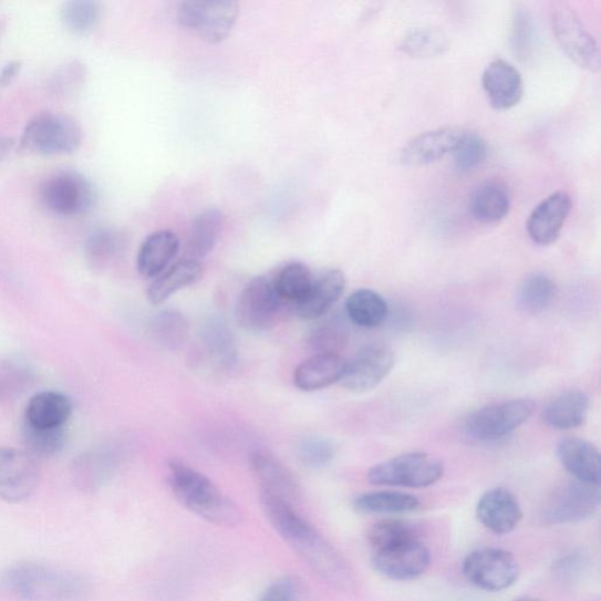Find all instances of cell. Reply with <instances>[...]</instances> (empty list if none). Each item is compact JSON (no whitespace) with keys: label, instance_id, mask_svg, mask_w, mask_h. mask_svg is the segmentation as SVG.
Here are the masks:
<instances>
[{"label":"cell","instance_id":"cell-2","mask_svg":"<svg viewBox=\"0 0 601 601\" xmlns=\"http://www.w3.org/2000/svg\"><path fill=\"white\" fill-rule=\"evenodd\" d=\"M168 484L183 506L203 519L222 528L241 525L243 514L206 475L178 458L168 462Z\"/></svg>","mask_w":601,"mask_h":601},{"label":"cell","instance_id":"cell-10","mask_svg":"<svg viewBox=\"0 0 601 601\" xmlns=\"http://www.w3.org/2000/svg\"><path fill=\"white\" fill-rule=\"evenodd\" d=\"M462 570L469 583L487 592L511 588L519 576L514 555L500 549H481L469 553L463 561Z\"/></svg>","mask_w":601,"mask_h":601},{"label":"cell","instance_id":"cell-28","mask_svg":"<svg viewBox=\"0 0 601 601\" xmlns=\"http://www.w3.org/2000/svg\"><path fill=\"white\" fill-rule=\"evenodd\" d=\"M201 277L200 262L184 259L168 267L163 274L155 278L147 290V299L153 305H159L179 290L198 282Z\"/></svg>","mask_w":601,"mask_h":601},{"label":"cell","instance_id":"cell-4","mask_svg":"<svg viewBox=\"0 0 601 601\" xmlns=\"http://www.w3.org/2000/svg\"><path fill=\"white\" fill-rule=\"evenodd\" d=\"M444 475V465L426 453H410L374 465L367 480L374 486L422 489L434 486Z\"/></svg>","mask_w":601,"mask_h":601},{"label":"cell","instance_id":"cell-27","mask_svg":"<svg viewBox=\"0 0 601 601\" xmlns=\"http://www.w3.org/2000/svg\"><path fill=\"white\" fill-rule=\"evenodd\" d=\"M73 411L71 400L61 393L43 392L28 403L25 422L39 428H64Z\"/></svg>","mask_w":601,"mask_h":601},{"label":"cell","instance_id":"cell-30","mask_svg":"<svg viewBox=\"0 0 601 601\" xmlns=\"http://www.w3.org/2000/svg\"><path fill=\"white\" fill-rule=\"evenodd\" d=\"M345 313L355 325L373 329L386 320L390 307L374 290L359 289L346 299Z\"/></svg>","mask_w":601,"mask_h":601},{"label":"cell","instance_id":"cell-46","mask_svg":"<svg viewBox=\"0 0 601 601\" xmlns=\"http://www.w3.org/2000/svg\"><path fill=\"white\" fill-rule=\"evenodd\" d=\"M19 69H21V65L18 63H10L7 65L2 73H0V84L7 85L11 83L13 77L17 75Z\"/></svg>","mask_w":601,"mask_h":601},{"label":"cell","instance_id":"cell-40","mask_svg":"<svg viewBox=\"0 0 601 601\" xmlns=\"http://www.w3.org/2000/svg\"><path fill=\"white\" fill-rule=\"evenodd\" d=\"M187 332V322L177 310H164V312L155 317L152 323L154 338L170 349H176L183 344Z\"/></svg>","mask_w":601,"mask_h":601},{"label":"cell","instance_id":"cell-22","mask_svg":"<svg viewBox=\"0 0 601 601\" xmlns=\"http://www.w3.org/2000/svg\"><path fill=\"white\" fill-rule=\"evenodd\" d=\"M345 284V277L340 269L324 271L318 279H314L309 294L297 305L298 315L305 321L322 318L341 299Z\"/></svg>","mask_w":601,"mask_h":601},{"label":"cell","instance_id":"cell-33","mask_svg":"<svg viewBox=\"0 0 601 601\" xmlns=\"http://www.w3.org/2000/svg\"><path fill=\"white\" fill-rule=\"evenodd\" d=\"M25 450L34 459H46L60 455L66 445L65 428H39L25 422L22 428Z\"/></svg>","mask_w":601,"mask_h":601},{"label":"cell","instance_id":"cell-44","mask_svg":"<svg viewBox=\"0 0 601 601\" xmlns=\"http://www.w3.org/2000/svg\"><path fill=\"white\" fill-rule=\"evenodd\" d=\"M120 239L110 229H100L93 232L87 242L89 258L95 265L106 263L118 250Z\"/></svg>","mask_w":601,"mask_h":601},{"label":"cell","instance_id":"cell-25","mask_svg":"<svg viewBox=\"0 0 601 601\" xmlns=\"http://www.w3.org/2000/svg\"><path fill=\"white\" fill-rule=\"evenodd\" d=\"M589 410L590 398L584 392L569 391L547 404L541 419L555 431H572L586 423Z\"/></svg>","mask_w":601,"mask_h":601},{"label":"cell","instance_id":"cell-23","mask_svg":"<svg viewBox=\"0 0 601 601\" xmlns=\"http://www.w3.org/2000/svg\"><path fill=\"white\" fill-rule=\"evenodd\" d=\"M180 247V240L173 231L152 232L138 253L137 267L141 276L145 279L158 278L178 257Z\"/></svg>","mask_w":601,"mask_h":601},{"label":"cell","instance_id":"cell-38","mask_svg":"<svg viewBox=\"0 0 601 601\" xmlns=\"http://www.w3.org/2000/svg\"><path fill=\"white\" fill-rule=\"evenodd\" d=\"M449 48L447 35L437 30H415L403 39L401 49L416 58H428L443 53Z\"/></svg>","mask_w":601,"mask_h":601},{"label":"cell","instance_id":"cell-17","mask_svg":"<svg viewBox=\"0 0 601 601\" xmlns=\"http://www.w3.org/2000/svg\"><path fill=\"white\" fill-rule=\"evenodd\" d=\"M571 208V198L563 190L556 191L542 200L533 209L527 224L532 241L540 246L556 242L569 218Z\"/></svg>","mask_w":601,"mask_h":601},{"label":"cell","instance_id":"cell-18","mask_svg":"<svg viewBox=\"0 0 601 601\" xmlns=\"http://www.w3.org/2000/svg\"><path fill=\"white\" fill-rule=\"evenodd\" d=\"M476 516L481 526L502 536L512 532L519 526L522 511L517 497L510 490L495 488L479 498Z\"/></svg>","mask_w":601,"mask_h":601},{"label":"cell","instance_id":"cell-24","mask_svg":"<svg viewBox=\"0 0 601 601\" xmlns=\"http://www.w3.org/2000/svg\"><path fill=\"white\" fill-rule=\"evenodd\" d=\"M346 362L338 354H315L294 372V384L302 392H318L341 382Z\"/></svg>","mask_w":601,"mask_h":601},{"label":"cell","instance_id":"cell-31","mask_svg":"<svg viewBox=\"0 0 601 601\" xmlns=\"http://www.w3.org/2000/svg\"><path fill=\"white\" fill-rule=\"evenodd\" d=\"M201 336L207 354L215 363L225 371L236 367L238 364L236 340L222 320L210 319L206 322Z\"/></svg>","mask_w":601,"mask_h":601},{"label":"cell","instance_id":"cell-19","mask_svg":"<svg viewBox=\"0 0 601 601\" xmlns=\"http://www.w3.org/2000/svg\"><path fill=\"white\" fill-rule=\"evenodd\" d=\"M250 468L261 484V491L277 496L290 504L300 497V488L293 473L273 454L257 450L249 457Z\"/></svg>","mask_w":601,"mask_h":601},{"label":"cell","instance_id":"cell-11","mask_svg":"<svg viewBox=\"0 0 601 601\" xmlns=\"http://www.w3.org/2000/svg\"><path fill=\"white\" fill-rule=\"evenodd\" d=\"M281 302L273 280L265 277L251 280L239 296L237 321L249 333L267 332L277 322Z\"/></svg>","mask_w":601,"mask_h":601},{"label":"cell","instance_id":"cell-5","mask_svg":"<svg viewBox=\"0 0 601 601\" xmlns=\"http://www.w3.org/2000/svg\"><path fill=\"white\" fill-rule=\"evenodd\" d=\"M82 139V127L71 116L48 112L38 114L27 125L21 148L42 155L66 154L80 147Z\"/></svg>","mask_w":601,"mask_h":601},{"label":"cell","instance_id":"cell-35","mask_svg":"<svg viewBox=\"0 0 601 601\" xmlns=\"http://www.w3.org/2000/svg\"><path fill=\"white\" fill-rule=\"evenodd\" d=\"M557 297V287L546 274H533L526 279L518 292V304L528 314L546 312Z\"/></svg>","mask_w":601,"mask_h":601},{"label":"cell","instance_id":"cell-16","mask_svg":"<svg viewBox=\"0 0 601 601\" xmlns=\"http://www.w3.org/2000/svg\"><path fill=\"white\" fill-rule=\"evenodd\" d=\"M467 133L460 127H443L423 133L406 144L401 160L406 166L431 165L454 153Z\"/></svg>","mask_w":601,"mask_h":601},{"label":"cell","instance_id":"cell-6","mask_svg":"<svg viewBox=\"0 0 601 601\" xmlns=\"http://www.w3.org/2000/svg\"><path fill=\"white\" fill-rule=\"evenodd\" d=\"M536 403L518 398L483 406L465 423L467 434L478 442H494L509 436L535 414Z\"/></svg>","mask_w":601,"mask_h":601},{"label":"cell","instance_id":"cell-3","mask_svg":"<svg viewBox=\"0 0 601 601\" xmlns=\"http://www.w3.org/2000/svg\"><path fill=\"white\" fill-rule=\"evenodd\" d=\"M2 584L24 601H75L89 592L83 576L32 561L9 568L2 576Z\"/></svg>","mask_w":601,"mask_h":601},{"label":"cell","instance_id":"cell-47","mask_svg":"<svg viewBox=\"0 0 601 601\" xmlns=\"http://www.w3.org/2000/svg\"><path fill=\"white\" fill-rule=\"evenodd\" d=\"M13 144L14 143L12 139H0V159H3L7 157V155L13 148Z\"/></svg>","mask_w":601,"mask_h":601},{"label":"cell","instance_id":"cell-29","mask_svg":"<svg viewBox=\"0 0 601 601\" xmlns=\"http://www.w3.org/2000/svg\"><path fill=\"white\" fill-rule=\"evenodd\" d=\"M511 198L509 189L499 182L480 184L473 193L470 210L481 224H497L509 215Z\"/></svg>","mask_w":601,"mask_h":601},{"label":"cell","instance_id":"cell-14","mask_svg":"<svg viewBox=\"0 0 601 601\" xmlns=\"http://www.w3.org/2000/svg\"><path fill=\"white\" fill-rule=\"evenodd\" d=\"M41 481L37 459L24 450L0 447V500L21 502Z\"/></svg>","mask_w":601,"mask_h":601},{"label":"cell","instance_id":"cell-7","mask_svg":"<svg viewBox=\"0 0 601 601\" xmlns=\"http://www.w3.org/2000/svg\"><path fill=\"white\" fill-rule=\"evenodd\" d=\"M239 17L236 2L190 0L178 8L179 24L209 44H219L235 29Z\"/></svg>","mask_w":601,"mask_h":601},{"label":"cell","instance_id":"cell-43","mask_svg":"<svg viewBox=\"0 0 601 601\" xmlns=\"http://www.w3.org/2000/svg\"><path fill=\"white\" fill-rule=\"evenodd\" d=\"M455 165L460 172H469L488 157V146L478 134L467 133L459 146L455 149Z\"/></svg>","mask_w":601,"mask_h":601},{"label":"cell","instance_id":"cell-26","mask_svg":"<svg viewBox=\"0 0 601 601\" xmlns=\"http://www.w3.org/2000/svg\"><path fill=\"white\" fill-rule=\"evenodd\" d=\"M224 227V215L218 208H207L193 220L185 253L188 260L199 262L216 248Z\"/></svg>","mask_w":601,"mask_h":601},{"label":"cell","instance_id":"cell-36","mask_svg":"<svg viewBox=\"0 0 601 601\" xmlns=\"http://www.w3.org/2000/svg\"><path fill=\"white\" fill-rule=\"evenodd\" d=\"M375 551L402 545V542L419 539L414 526L400 519H385L375 525L370 535Z\"/></svg>","mask_w":601,"mask_h":601},{"label":"cell","instance_id":"cell-48","mask_svg":"<svg viewBox=\"0 0 601 601\" xmlns=\"http://www.w3.org/2000/svg\"><path fill=\"white\" fill-rule=\"evenodd\" d=\"M515 601H545V600L532 598V597H522V598L516 599Z\"/></svg>","mask_w":601,"mask_h":601},{"label":"cell","instance_id":"cell-8","mask_svg":"<svg viewBox=\"0 0 601 601\" xmlns=\"http://www.w3.org/2000/svg\"><path fill=\"white\" fill-rule=\"evenodd\" d=\"M45 207L62 217L90 213L96 203L93 185L80 173L60 172L50 177L41 189Z\"/></svg>","mask_w":601,"mask_h":601},{"label":"cell","instance_id":"cell-1","mask_svg":"<svg viewBox=\"0 0 601 601\" xmlns=\"http://www.w3.org/2000/svg\"><path fill=\"white\" fill-rule=\"evenodd\" d=\"M261 504L270 525L327 584L340 591L354 590L351 567L331 542L298 514L293 504L263 491Z\"/></svg>","mask_w":601,"mask_h":601},{"label":"cell","instance_id":"cell-12","mask_svg":"<svg viewBox=\"0 0 601 601\" xmlns=\"http://www.w3.org/2000/svg\"><path fill=\"white\" fill-rule=\"evenodd\" d=\"M395 363V352L390 345L367 344L346 363L341 383L354 393L371 392L392 373Z\"/></svg>","mask_w":601,"mask_h":601},{"label":"cell","instance_id":"cell-42","mask_svg":"<svg viewBox=\"0 0 601 601\" xmlns=\"http://www.w3.org/2000/svg\"><path fill=\"white\" fill-rule=\"evenodd\" d=\"M535 25L526 9L516 10L512 18L510 45L514 54L521 62H527L535 50Z\"/></svg>","mask_w":601,"mask_h":601},{"label":"cell","instance_id":"cell-15","mask_svg":"<svg viewBox=\"0 0 601 601\" xmlns=\"http://www.w3.org/2000/svg\"><path fill=\"white\" fill-rule=\"evenodd\" d=\"M372 564L381 576L393 580H412L432 566V553L419 539L375 551Z\"/></svg>","mask_w":601,"mask_h":601},{"label":"cell","instance_id":"cell-21","mask_svg":"<svg viewBox=\"0 0 601 601\" xmlns=\"http://www.w3.org/2000/svg\"><path fill=\"white\" fill-rule=\"evenodd\" d=\"M557 455L561 465L576 480L599 486L601 460L599 450L592 443L580 438L561 441Z\"/></svg>","mask_w":601,"mask_h":601},{"label":"cell","instance_id":"cell-20","mask_svg":"<svg viewBox=\"0 0 601 601\" xmlns=\"http://www.w3.org/2000/svg\"><path fill=\"white\" fill-rule=\"evenodd\" d=\"M481 83L491 106L496 110L516 106L525 92L518 70L502 60H496L488 65L483 73Z\"/></svg>","mask_w":601,"mask_h":601},{"label":"cell","instance_id":"cell-9","mask_svg":"<svg viewBox=\"0 0 601 601\" xmlns=\"http://www.w3.org/2000/svg\"><path fill=\"white\" fill-rule=\"evenodd\" d=\"M556 41L571 61L591 72L600 68V53L594 38L566 3H557L551 13Z\"/></svg>","mask_w":601,"mask_h":601},{"label":"cell","instance_id":"cell-34","mask_svg":"<svg viewBox=\"0 0 601 601\" xmlns=\"http://www.w3.org/2000/svg\"><path fill=\"white\" fill-rule=\"evenodd\" d=\"M273 281L281 301L297 307L309 294L314 278L307 266L293 262L283 267Z\"/></svg>","mask_w":601,"mask_h":601},{"label":"cell","instance_id":"cell-45","mask_svg":"<svg viewBox=\"0 0 601 601\" xmlns=\"http://www.w3.org/2000/svg\"><path fill=\"white\" fill-rule=\"evenodd\" d=\"M298 591L294 578L286 576L271 583L259 601H294Z\"/></svg>","mask_w":601,"mask_h":601},{"label":"cell","instance_id":"cell-13","mask_svg":"<svg viewBox=\"0 0 601 601\" xmlns=\"http://www.w3.org/2000/svg\"><path fill=\"white\" fill-rule=\"evenodd\" d=\"M599 506V486L574 480L552 494L542 510V518L550 525H569L593 516Z\"/></svg>","mask_w":601,"mask_h":601},{"label":"cell","instance_id":"cell-32","mask_svg":"<svg viewBox=\"0 0 601 601\" xmlns=\"http://www.w3.org/2000/svg\"><path fill=\"white\" fill-rule=\"evenodd\" d=\"M421 507L417 497L398 491H376L360 495L354 509L363 515H396L416 511Z\"/></svg>","mask_w":601,"mask_h":601},{"label":"cell","instance_id":"cell-41","mask_svg":"<svg viewBox=\"0 0 601 601\" xmlns=\"http://www.w3.org/2000/svg\"><path fill=\"white\" fill-rule=\"evenodd\" d=\"M299 460L309 469H322L331 464L336 455L332 441L321 436L303 437L297 447Z\"/></svg>","mask_w":601,"mask_h":601},{"label":"cell","instance_id":"cell-37","mask_svg":"<svg viewBox=\"0 0 601 601\" xmlns=\"http://www.w3.org/2000/svg\"><path fill=\"white\" fill-rule=\"evenodd\" d=\"M349 333L338 319L321 322L309 336V345L315 354H338L348 343Z\"/></svg>","mask_w":601,"mask_h":601},{"label":"cell","instance_id":"cell-39","mask_svg":"<svg viewBox=\"0 0 601 601\" xmlns=\"http://www.w3.org/2000/svg\"><path fill=\"white\" fill-rule=\"evenodd\" d=\"M61 18L68 30L76 34H84L99 24L101 8L94 2H87V0H73V2L63 6Z\"/></svg>","mask_w":601,"mask_h":601}]
</instances>
